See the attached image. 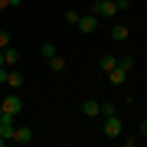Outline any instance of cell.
<instances>
[{"instance_id":"cell-22","label":"cell","mask_w":147,"mask_h":147,"mask_svg":"<svg viewBox=\"0 0 147 147\" xmlns=\"http://www.w3.org/2000/svg\"><path fill=\"white\" fill-rule=\"evenodd\" d=\"M7 7H10V0H0V10H7Z\"/></svg>"},{"instance_id":"cell-19","label":"cell","mask_w":147,"mask_h":147,"mask_svg":"<svg viewBox=\"0 0 147 147\" xmlns=\"http://www.w3.org/2000/svg\"><path fill=\"white\" fill-rule=\"evenodd\" d=\"M7 79H10V69H7V65H0V85H7Z\"/></svg>"},{"instance_id":"cell-23","label":"cell","mask_w":147,"mask_h":147,"mask_svg":"<svg viewBox=\"0 0 147 147\" xmlns=\"http://www.w3.org/2000/svg\"><path fill=\"white\" fill-rule=\"evenodd\" d=\"M10 7H20V0H10Z\"/></svg>"},{"instance_id":"cell-14","label":"cell","mask_w":147,"mask_h":147,"mask_svg":"<svg viewBox=\"0 0 147 147\" xmlns=\"http://www.w3.org/2000/svg\"><path fill=\"white\" fill-rule=\"evenodd\" d=\"M118 69H124V72H131V69H134V59H131V56H121V59H118Z\"/></svg>"},{"instance_id":"cell-20","label":"cell","mask_w":147,"mask_h":147,"mask_svg":"<svg viewBox=\"0 0 147 147\" xmlns=\"http://www.w3.org/2000/svg\"><path fill=\"white\" fill-rule=\"evenodd\" d=\"M115 7L118 10H131V0H115Z\"/></svg>"},{"instance_id":"cell-9","label":"cell","mask_w":147,"mask_h":147,"mask_svg":"<svg viewBox=\"0 0 147 147\" xmlns=\"http://www.w3.org/2000/svg\"><path fill=\"white\" fill-rule=\"evenodd\" d=\"M108 79L115 82V85H124V82H127V72H124V69H118V65H115V69L108 72Z\"/></svg>"},{"instance_id":"cell-10","label":"cell","mask_w":147,"mask_h":147,"mask_svg":"<svg viewBox=\"0 0 147 147\" xmlns=\"http://www.w3.org/2000/svg\"><path fill=\"white\" fill-rule=\"evenodd\" d=\"M127 33H131V30H127L124 23H115V26H111V39L121 42V39H127Z\"/></svg>"},{"instance_id":"cell-26","label":"cell","mask_w":147,"mask_h":147,"mask_svg":"<svg viewBox=\"0 0 147 147\" xmlns=\"http://www.w3.org/2000/svg\"><path fill=\"white\" fill-rule=\"evenodd\" d=\"M0 144H3V137H0Z\"/></svg>"},{"instance_id":"cell-6","label":"cell","mask_w":147,"mask_h":147,"mask_svg":"<svg viewBox=\"0 0 147 147\" xmlns=\"http://www.w3.org/2000/svg\"><path fill=\"white\" fill-rule=\"evenodd\" d=\"M82 115H85V118H95V115H101V101H95V98H85V101H82Z\"/></svg>"},{"instance_id":"cell-2","label":"cell","mask_w":147,"mask_h":147,"mask_svg":"<svg viewBox=\"0 0 147 147\" xmlns=\"http://www.w3.org/2000/svg\"><path fill=\"white\" fill-rule=\"evenodd\" d=\"M0 105H3V115H10V118H16V115L23 111V101H20V95H16V92H13V95H7Z\"/></svg>"},{"instance_id":"cell-13","label":"cell","mask_w":147,"mask_h":147,"mask_svg":"<svg viewBox=\"0 0 147 147\" xmlns=\"http://www.w3.org/2000/svg\"><path fill=\"white\" fill-rule=\"evenodd\" d=\"M115 65H118V56H105L101 59V72H111Z\"/></svg>"},{"instance_id":"cell-25","label":"cell","mask_w":147,"mask_h":147,"mask_svg":"<svg viewBox=\"0 0 147 147\" xmlns=\"http://www.w3.org/2000/svg\"><path fill=\"white\" fill-rule=\"evenodd\" d=\"M0 115H3V105H0Z\"/></svg>"},{"instance_id":"cell-16","label":"cell","mask_w":147,"mask_h":147,"mask_svg":"<svg viewBox=\"0 0 147 147\" xmlns=\"http://www.w3.org/2000/svg\"><path fill=\"white\" fill-rule=\"evenodd\" d=\"M101 115H115V101H101Z\"/></svg>"},{"instance_id":"cell-4","label":"cell","mask_w":147,"mask_h":147,"mask_svg":"<svg viewBox=\"0 0 147 147\" xmlns=\"http://www.w3.org/2000/svg\"><path fill=\"white\" fill-rule=\"evenodd\" d=\"M75 26H79L82 33H95V30H98V16H95V13H85V16H79Z\"/></svg>"},{"instance_id":"cell-8","label":"cell","mask_w":147,"mask_h":147,"mask_svg":"<svg viewBox=\"0 0 147 147\" xmlns=\"http://www.w3.org/2000/svg\"><path fill=\"white\" fill-rule=\"evenodd\" d=\"M10 141H20V144H30V141H33V131H30V127H16Z\"/></svg>"},{"instance_id":"cell-7","label":"cell","mask_w":147,"mask_h":147,"mask_svg":"<svg viewBox=\"0 0 147 147\" xmlns=\"http://www.w3.org/2000/svg\"><path fill=\"white\" fill-rule=\"evenodd\" d=\"M16 62H20V49H13V46H7V49H3V65H10V69H13Z\"/></svg>"},{"instance_id":"cell-11","label":"cell","mask_w":147,"mask_h":147,"mask_svg":"<svg viewBox=\"0 0 147 147\" xmlns=\"http://www.w3.org/2000/svg\"><path fill=\"white\" fill-rule=\"evenodd\" d=\"M7 85H10V88L16 92V88H20V85H23V75L16 72V69H10V79H7Z\"/></svg>"},{"instance_id":"cell-15","label":"cell","mask_w":147,"mask_h":147,"mask_svg":"<svg viewBox=\"0 0 147 147\" xmlns=\"http://www.w3.org/2000/svg\"><path fill=\"white\" fill-rule=\"evenodd\" d=\"M79 16H82L79 10H65V23H72V26H75V23H79Z\"/></svg>"},{"instance_id":"cell-21","label":"cell","mask_w":147,"mask_h":147,"mask_svg":"<svg viewBox=\"0 0 147 147\" xmlns=\"http://www.w3.org/2000/svg\"><path fill=\"white\" fill-rule=\"evenodd\" d=\"M141 137H147V121H144V124H141Z\"/></svg>"},{"instance_id":"cell-1","label":"cell","mask_w":147,"mask_h":147,"mask_svg":"<svg viewBox=\"0 0 147 147\" xmlns=\"http://www.w3.org/2000/svg\"><path fill=\"white\" fill-rule=\"evenodd\" d=\"M92 13L101 20V16H115L118 7H115V0H95V3H92Z\"/></svg>"},{"instance_id":"cell-5","label":"cell","mask_w":147,"mask_h":147,"mask_svg":"<svg viewBox=\"0 0 147 147\" xmlns=\"http://www.w3.org/2000/svg\"><path fill=\"white\" fill-rule=\"evenodd\" d=\"M13 131H16L13 118H10V115H0V137H3V141H10V137H13Z\"/></svg>"},{"instance_id":"cell-24","label":"cell","mask_w":147,"mask_h":147,"mask_svg":"<svg viewBox=\"0 0 147 147\" xmlns=\"http://www.w3.org/2000/svg\"><path fill=\"white\" fill-rule=\"evenodd\" d=\"M0 65H3V49H0Z\"/></svg>"},{"instance_id":"cell-12","label":"cell","mask_w":147,"mask_h":147,"mask_svg":"<svg viewBox=\"0 0 147 147\" xmlns=\"http://www.w3.org/2000/svg\"><path fill=\"white\" fill-rule=\"evenodd\" d=\"M49 65H53V72H62V69H65V59L56 53V56H49Z\"/></svg>"},{"instance_id":"cell-17","label":"cell","mask_w":147,"mask_h":147,"mask_svg":"<svg viewBox=\"0 0 147 147\" xmlns=\"http://www.w3.org/2000/svg\"><path fill=\"white\" fill-rule=\"evenodd\" d=\"M7 46H10V33L0 30V49H7Z\"/></svg>"},{"instance_id":"cell-3","label":"cell","mask_w":147,"mask_h":147,"mask_svg":"<svg viewBox=\"0 0 147 147\" xmlns=\"http://www.w3.org/2000/svg\"><path fill=\"white\" fill-rule=\"evenodd\" d=\"M105 137H121V118L105 115Z\"/></svg>"},{"instance_id":"cell-18","label":"cell","mask_w":147,"mask_h":147,"mask_svg":"<svg viewBox=\"0 0 147 147\" xmlns=\"http://www.w3.org/2000/svg\"><path fill=\"white\" fill-rule=\"evenodd\" d=\"M42 56H46V59L56 56V46H53V42H42Z\"/></svg>"}]
</instances>
